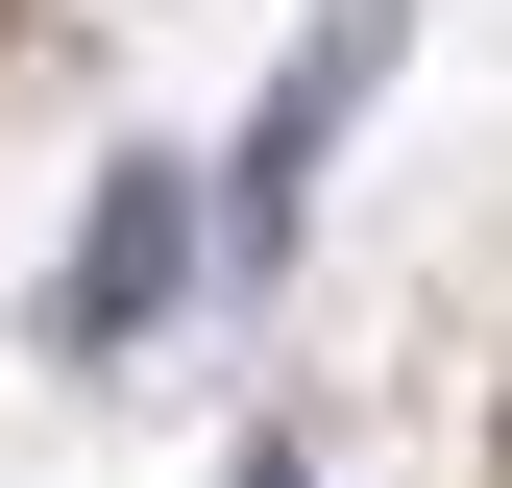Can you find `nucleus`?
<instances>
[{"instance_id":"f257e3e1","label":"nucleus","mask_w":512,"mask_h":488,"mask_svg":"<svg viewBox=\"0 0 512 488\" xmlns=\"http://www.w3.org/2000/svg\"><path fill=\"white\" fill-rule=\"evenodd\" d=\"M415 74V0H317V49L269 74V122H244V171H220V269L196 293H269L293 269V220H317V171H342V122Z\"/></svg>"},{"instance_id":"f03ea898","label":"nucleus","mask_w":512,"mask_h":488,"mask_svg":"<svg viewBox=\"0 0 512 488\" xmlns=\"http://www.w3.org/2000/svg\"><path fill=\"white\" fill-rule=\"evenodd\" d=\"M171 293H196V171H171V147H122V171H98V244H74V293H49V342H74V366H122Z\"/></svg>"}]
</instances>
